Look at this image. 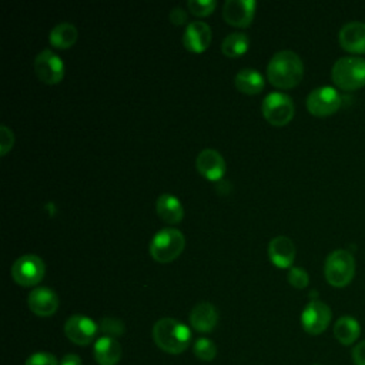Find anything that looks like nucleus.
<instances>
[{"label":"nucleus","instance_id":"nucleus-1","mask_svg":"<svg viewBox=\"0 0 365 365\" xmlns=\"http://www.w3.org/2000/svg\"><path fill=\"white\" fill-rule=\"evenodd\" d=\"M302 60L291 50H281L275 53L267 66V77L269 83L278 88L295 87L302 80Z\"/></svg>","mask_w":365,"mask_h":365},{"label":"nucleus","instance_id":"nucleus-30","mask_svg":"<svg viewBox=\"0 0 365 365\" xmlns=\"http://www.w3.org/2000/svg\"><path fill=\"white\" fill-rule=\"evenodd\" d=\"M14 144V134L7 125L0 127V154L6 155Z\"/></svg>","mask_w":365,"mask_h":365},{"label":"nucleus","instance_id":"nucleus-23","mask_svg":"<svg viewBox=\"0 0 365 365\" xmlns=\"http://www.w3.org/2000/svg\"><path fill=\"white\" fill-rule=\"evenodd\" d=\"M235 87L244 94H258L264 88V78L254 68H244L235 74Z\"/></svg>","mask_w":365,"mask_h":365},{"label":"nucleus","instance_id":"nucleus-2","mask_svg":"<svg viewBox=\"0 0 365 365\" xmlns=\"http://www.w3.org/2000/svg\"><path fill=\"white\" fill-rule=\"evenodd\" d=\"M153 339L161 351L177 355L188 348L191 331L185 324L174 318H161L153 327Z\"/></svg>","mask_w":365,"mask_h":365},{"label":"nucleus","instance_id":"nucleus-9","mask_svg":"<svg viewBox=\"0 0 365 365\" xmlns=\"http://www.w3.org/2000/svg\"><path fill=\"white\" fill-rule=\"evenodd\" d=\"M331 318L332 312L329 307L322 301L314 299L305 305L301 314V325L307 334L319 335L328 328Z\"/></svg>","mask_w":365,"mask_h":365},{"label":"nucleus","instance_id":"nucleus-31","mask_svg":"<svg viewBox=\"0 0 365 365\" xmlns=\"http://www.w3.org/2000/svg\"><path fill=\"white\" fill-rule=\"evenodd\" d=\"M352 361L355 365H365V341H361L352 348Z\"/></svg>","mask_w":365,"mask_h":365},{"label":"nucleus","instance_id":"nucleus-18","mask_svg":"<svg viewBox=\"0 0 365 365\" xmlns=\"http://www.w3.org/2000/svg\"><path fill=\"white\" fill-rule=\"evenodd\" d=\"M339 44L351 53H365V23L349 21L339 30Z\"/></svg>","mask_w":365,"mask_h":365},{"label":"nucleus","instance_id":"nucleus-4","mask_svg":"<svg viewBox=\"0 0 365 365\" xmlns=\"http://www.w3.org/2000/svg\"><path fill=\"white\" fill-rule=\"evenodd\" d=\"M332 80L342 90H356L365 86V58L349 56L338 58L332 66Z\"/></svg>","mask_w":365,"mask_h":365},{"label":"nucleus","instance_id":"nucleus-10","mask_svg":"<svg viewBox=\"0 0 365 365\" xmlns=\"http://www.w3.org/2000/svg\"><path fill=\"white\" fill-rule=\"evenodd\" d=\"M34 73L46 84H57L64 77V63L51 50L46 48L34 58Z\"/></svg>","mask_w":365,"mask_h":365},{"label":"nucleus","instance_id":"nucleus-15","mask_svg":"<svg viewBox=\"0 0 365 365\" xmlns=\"http://www.w3.org/2000/svg\"><path fill=\"white\" fill-rule=\"evenodd\" d=\"M211 43V29L204 21L188 23L182 36V44L188 51L202 53Z\"/></svg>","mask_w":365,"mask_h":365},{"label":"nucleus","instance_id":"nucleus-12","mask_svg":"<svg viewBox=\"0 0 365 365\" xmlns=\"http://www.w3.org/2000/svg\"><path fill=\"white\" fill-rule=\"evenodd\" d=\"M257 3L254 0H227L222 7L224 20L235 27H248L254 19Z\"/></svg>","mask_w":365,"mask_h":365},{"label":"nucleus","instance_id":"nucleus-16","mask_svg":"<svg viewBox=\"0 0 365 365\" xmlns=\"http://www.w3.org/2000/svg\"><path fill=\"white\" fill-rule=\"evenodd\" d=\"M268 257L278 268H289L295 259V245L285 235L274 237L268 244Z\"/></svg>","mask_w":365,"mask_h":365},{"label":"nucleus","instance_id":"nucleus-19","mask_svg":"<svg viewBox=\"0 0 365 365\" xmlns=\"http://www.w3.org/2000/svg\"><path fill=\"white\" fill-rule=\"evenodd\" d=\"M121 345L113 336L103 335L94 342L93 355L98 365H117L121 359Z\"/></svg>","mask_w":365,"mask_h":365},{"label":"nucleus","instance_id":"nucleus-22","mask_svg":"<svg viewBox=\"0 0 365 365\" xmlns=\"http://www.w3.org/2000/svg\"><path fill=\"white\" fill-rule=\"evenodd\" d=\"M77 37H78V31L76 26L67 21H63L51 29L48 40L53 47L70 48L77 41Z\"/></svg>","mask_w":365,"mask_h":365},{"label":"nucleus","instance_id":"nucleus-5","mask_svg":"<svg viewBox=\"0 0 365 365\" xmlns=\"http://www.w3.org/2000/svg\"><path fill=\"white\" fill-rule=\"evenodd\" d=\"M324 274L328 284L336 288L348 285L355 274V258L344 248L334 250L325 259Z\"/></svg>","mask_w":365,"mask_h":365},{"label":"nucleus","instance_id":"nucleus-21","mask_svg":"<svg viewBox=\"0 0 365 365\" xmlns=\"http://www.w3.org/2000/svg\"><path fill=\"white\" fill-rule=\"evenodd\" d=\"M361 334L359 322L349 315H344L336 319L334 325V335L342 345H352Z\"/></svg>","mask_w":365,"mask_h":365},{"label":"nucleus","instance_id":"nucleus-26","mask_svg":"<svg viewBox=\"0 0 365 365\" xmlns=\"http://www.w3.org/2000/svg\"><path fill=\"white\" fill-rule=\"evenodd\" d=\"M124 324L118 318H111L106 317L98 322V331H101L107 336H120L124 334Z\"/></svg>","mask_w":365,"mask_h":365},{"label":"nucleus","instance_id":"nucleus-17","mask_svg":"<svg viewBox=\"0 0 365 365\" xmlns=\"http://www.w3.org/2000/svg\"><path fill=\"white\" fill-rule=\"evenodd\" d=\"M190 324L197 332H211L218 324L217 308L211 302H198L190 312Z\"/></svg>","mask_w":365,"mask_h":365},{"label":"nucleus","instance_id":"nucleus-27","mask_svg":"<svg viewBox=\"0 0 365 365\" xmlns=\"http://www.w3.org/2000/svg\"><path fill=\"white\" fill-rule=\"evenodd\" d=\"M187 6L192 14H195L198 17H204L214 11L217 3L214 0H190L187 3Z\"/></svg>","mask_w":365,"mask_h":365},{"label":"nucleus","instance_id":"nucleus-3","mask_svg":"<svg viewBox=\"0 0 365 365\" xmlns=\"http://www.w3.org/2000/svg\"><path fill=\"white\" fill-rule=\"evenodd\" d=\"M185 247V237L180 230L163 228L150 242V255L161 264L174 261Z\"/></svg>","mask_w":365,"mask_h":365},{"label":"nucleus","instance_id":"nucleus-24","mask_svg":"<svg viewBox=\"0 0 365 365\" xmlns=\"http://www.w3.org/2000/svg\"><path fill=\"white\" fill-rule=\"evenodd\" d=\"M248 36L245 33H240V31H234L230 33L221 43V50L224 53V56L235 58L242 56L247 50H248Z\"/></svg>","mask_w":365,"mask_h":365},{"label":"nucleus","instance_id":"nucleus-14","mask_svg":"<svg viewBox=\"0 0 365 365\" xmlns=\"http://www.w3.org/2000/svg\"><path fill=\"white\" fill-rule=\"evenodd\" d=\"M27 304L33 314L38 317H51L58 308V297L53 289L38 287L29 294Z\"/></svg>","mask_w":365,"mask_h":365},{"label":"nucleus","instance_id":"nucleus-25","mask_svg":"<svg viewBox=\"0 0 365 365\" xmlns=\"http://www.w3.org/2000/svg\"><path fill=\"white\" fill-rule=\"evenodd\" d=\"M194 355L204 362H211L217 355L215 344L208 338H198L194 342Z\"/></svg>","mask_w":365,"mask_h":365},{"label":"nucleus","instance_id":"nucleus-32","mask_svg":"<svg viewBox=\"0 0 365 365\" xmlns=\"http://www.w3.org/2000/svg\"><path fill=\"white\" fill-rule=\"evenodd\" d=\"M170 20L173 24L175 26H180V24H184L187 21V13L181 9V7H175L170 11Z\"/></svg>","mask_w":365,"mask_h":365},{"label":"nucleus","instance_id":"nucleus-29","mask_svg":"<svg viewBox=\"0 0 365 365\" xmlns=\"http://www.w3.org/2000/svg\"><path fill=\"white\" fill-rule=\"evenodd\" d=\"M24 365H60V362L50 352H34L26 359Z\"/></svg>","mask_w":365,"mask_h":365},{"label":"nucleus","instance_id":"nucleus-7","mask_svg":"<svg viewBox=\"0 0 365 365\" xmlns=\"http://www.w3.org/2000/svg\"><path fill=\"white\" fill-rule=\"evenodd\" d=\"M11 277L21 287H33L37 285L44 274L46 265L38 255L26 254L19 257L11 265Z\"/></svg>","mask_w":365,"mask_h":365},{"label":"nucleus","instance_id":"nucleus-11","mask_svg":"<svg viewBox=\"0 0 365 365\" xmlns=\"http://www.w3.org/2000/svg\"><path fill=\"white\" fill-rule=\"evenodd\" d=\"M98 332V324H96L91 318L76 314L71 315L64 324L66 336L76 345H90Z\"/></svg>","mask_w":365,"mask_h":365},{"label":"nucleus","instance_id":"nucleus-6","mask_svg":"<svg viewBox=\"0 0 365 365\" xmlns=\"http://www.w3.org/2000/svg\"><path fill=\"white\" fill-rule=\"evenodd\" d=\"M261 108L265 120L275 127H282L288 124L292 120L295 111L292 98L288 94L279 91L269 93L264 98Z\"/></svg>","mask_w":365,"mask_h":365},{"label":"nucleus","instance_id":"nucleus-28","mask_svg":"<svg viewBox=\"0 0 365 365\" xmlns=\"http://www.w3.org/2000/svg\"><path fill=\"white\" fill-rule=\"evenodd\" d=\"M288 282L294 287V288H298V289H302L308 285L309 282V277H308V272L304 269V268H299V267H292L289 271H288Z\"/></svg>","mask_w":365,"mask_h":365},{"label":"nucleus","instance_id":"nucleus-33","mask_svg":"<svg viewBox=\"0 0 365 365\" xmlns=\"http://www.w3.org/2000/svg\"><path fill=\"white\" fill-rule=\"evenodd\" d=\"M60 365H81V358L76 354H66L60 359Z\"/></svg>","mask_w":365,"mask_h":365},{"label":"nucleus","instance_id":"nucleus-13","mask_svg":"<svg viewBox=\"0 0 365 365\" xmlns=\"http://www.w3.org/2000/svg\"><path fill=\"white\" fill-rule=\"evenodd\" d=\"M198 173L210 181H218L225 173V161L222 155L212 148L202 150L195 160Z\"/></svg>","mask_w":365,"mask_h":365},{"label":"nucleus","instance_id":"nucleus-20","mask_svg":"<svg viewBox=\"0 0 365 365\" xmlns=\"http://www.w3.org/2000/svg\"><path fill=\"white\" fill-rule=\"evenodd\" d=\"M155 211L158 217L168 224H178L184 218V208L181 201L168 192H164L157 198Z\"/></svg>","mask_w":365,"mask_h":365},{"label":"nucleus","instance_id":"nucleus-8","mask_svg":"<svg viewBox=\"0 0 365 365\" xmlns=\"http://www.w3.org/2000/svg\"><path fill=\"white\" fill-rule=\"evenodd\" d=\"M339 93L329 86L314 88L307 97V108L312 115L327 117L341 107Z\"/></svg>","mask_w":365,"mask_h":365}]
</instances>
